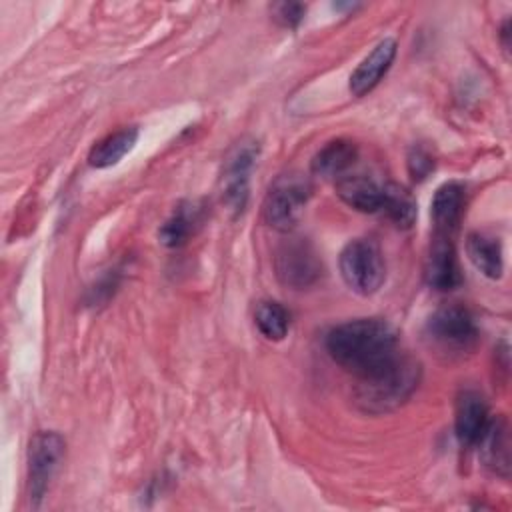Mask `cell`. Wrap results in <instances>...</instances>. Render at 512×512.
I'll list each match as a JSON object with an SVG mask.
<instances>
[{"mask_svg":"<svg viewBox=\"0 0 512 512\" xmlns=\"http://www.w3.org/2000/svg\"><path fill=\"white\" fill-rule=\"evenodd\" d=\"M274 268L278 280L294 290L312 286L322 274V264L314 248L302 238H288L278 246Z\"/></svg>","mask_w":512,"mask_h":512,"instance_id":"52a82bcc","label":"cell"},{"mask_svg":"<svg viewBox=\"0 0 512 512\" xmlns=\"http://www.w3.org/2000/svg\"><path fill=\"white\" fill-rule=\"evenodd\" d=\"M490 422L488 404L476 390H462L456 400L454 430L462 446H476Z\"/></svg>","mask_w":512,"mask_h":512,"instance_id":"30bf717a","label":"cell"},{"mask_svg":"<svg viewBox=\"0 0 512 512\" xmlns=\"http://www.w3.org/2000/svg\"><path fill=\"white\" fill-rule=\"evenodd\" d=\"M256 156H258V144L254 140H242L230 150L228 158L224 160L222 178H220L222 200L234 212H242L246 206L248 180H250V172Z\"/></svg>","mask_w":512,"mask_h":512,"instance_id":"ba28073f","label":"cell"},{"mask_svg":"<svg viewBox=\"0 0 512 512\" xmlns=\"http://www.w3.org/2000/svg\"><path fill=\"white\" fill-rule=\"evenodd\" d=\"M340 274L350 290L368 296L384 282V258L374 240L358 238L340 252Z\"/></svg>","mask_w":512,"mask_h":512,"instance_id":"277c9868","label":"cell"},{"mask_svg":"<svg viewBox=\"0 0 512 512\" xmlns=\"http://www.w3.org/2000/svg\"><path fill=\"white\" fill-rule=\"evenodd\" d=\"M434 168V160L432 156L422 150V148H412V152L408 154V170L412 174L414 180H424Z\"/></svg>","mask_w":512,"mask_h":512,"instance_id":"44dd1931","label":"cell"},{"mask_svg":"<svg viewBox=\"0 0 512 512\" xmlns=\"http://www.w3.org/2000/svg\"><path fill=\"white\" fill-rule=\"evenodd\" d=\"M274 12H276V18H278L280 24H284L288 28H294L304 18L306 8L302 4H298V2H282V4H278L274 8Z\"/></svg>","mask_w":512,"mask_h":512,"instance_id":"7402d4cb","label":"cell"},{"mask_svg":"<svg viewBox=\"0 0 512 512\" xmlns=\"http://www.w3.org/2000/svg\"><path fill=\"white\" fill-rule=\"evenodd\" d=\"M420 366L406 354H400L384 370L360 378L354 390L356 404L368 414H384L404 404L416 390Z\"/></svg>","mask_w":512,"mask_h":512,"instance_id":"7a4b0ae2","label":"cell"},{"mask_svg":"<svg viewBox=\"0 0 512 512\" xmlns=\"http://www.w3.org/2000/svg\"><path fill=\"white\" fill-rule=\"evenodd\" d=\"M260 334L268 340H282L290 326V316L286 308L274 300H264L258 304L254 314Z\"/></svg>","mask_w":512,"mask_h":512,"instance_id":"ffe728a7","label":"cell"},{"mask_svg":"<svg viewBox=\"0 0 512 512\" xmlns=\"http://www.w3.org/2000/svg\"><path fill=\"white\" fill-rule=\"evenodd\" d=\"M338 196L354 210L378 214L382 212L386 184H378L366 176H344L336 182Z\"/></svg>","mask_w":512,"mask_h":512,"instance_id":"4fadbf2b","label":"cell"},{"mask_svg":"<svg viewBox=\"0 0 512 512\" xmlns=\"http://www.w3.org/2000/svg\"><path fill=\"white\" fill-rule=\"evenodd\" d=\"M424 278L430 288L440 292L454 290L460 284L462 276L450 236H434L424 260Z\"/></svg>","mask_w":512,"mask_h":512,"instance_id":"9c48e42d","label":"cell"},{"mask_svg":"<svg viewBox=\"0 0 512 512\" xmlns=\"http://www.w3.org/2000/svg\"><path fill=\"white\" fill-rule=\"evenodd\" d=\"M136 138H138V130L134 126H126L108 134L106 138H102L92 146L88 154V164L94 168H108L118 164L132 150V146L136 144Z\"/></svg>","mask_w":512,"mask_h":512,"instance_id":"2e32d148","label":"cell"},{"mask_svg":"<svg viewBox=\"0 0 512 512\" xmlns=\"http://www.w3.org/2000/svg\"><path fill=\"white\" fill-rule=\"evenodd\" d=\"M464 198H466V192L460 182H446L436 190L430 206L436 234L452 236L464 212Z\"/></svg>","mask_w":512,"mask_h":512,"instance_id":"7c38bea8","label":"cell"},{"mask_svg":"<svg viewBox=\"0 0 512 512\" xmlns=\"http://www.w3.org/2000/svg\"><path fill=\"white\" fill-rule=\"evenodd\" d=\"M396 56V42L392 38L380 40L372 52L356 66V70L350 76V92L354 96H364L376 84L382 80V76L388 72Z\"/></svg>","mask_w":512,"mask_h":512,"instance_id":"8fae6325","label":"cell"},{"mask_svg":"<svg viewBox=\"0 0 512 512\" xmlns=\"http://www.w3.org/2000/svg\"><path fill=\"white\" fill-rule=\"evenodd\" d=\"M358 158V148L354 142L350 140H332L328 144H324L314 160H312V172L328 178V180H342L344 176H348V170L354 166Z\"/></svg>","mask_w":512,"mask_h":512,"instance_id":"5bb4252c","label":"cell"},{"mask_svg":"<svg viewBox=\"0 0 512 512\" xmlns=\"http://www.w3.org/2000/svg\"><path fill=\"white\" fill-rule=\"evenodd\" d=\"M194 224H196V208L184 206V204L178 206L174 210V214L162 224V228L158 232L160 242L170 248L182 246L194 232Z\"/></svg>","mask_w":512,"mask_h":512,"instance_id":"d6986e66","label":"cell"},{"mask_svg":"<svg viewBox=\"0 0 512 512\" xmlns=\"http://www.w3.org/2000/svg\"><path fill=\"white\" fill-rule=\"evenodd\" d=\"M466 252L472 264L488 278H500L504 262H502V246L496 238L486 234H470L466 240Z\"/></svg>","mask_w":512,"mask_h":512,"instance_id":"e0dca14e","label":"cell"},{"mask_svg":"<svg viewBox=\"0 0 512 512\" xmlns=\"http://www.w3.org/2000/svg\"><path fill=\"white\" fill-rule=\"evenodd\" d=\"M64 454V440L56 432H36L28 446V496L38 506L58 470Z\"/></svg>","mask_w":512,"mask_h":512,"instance_id":"8992f818","label":"cell"},{"mask_svg":"<svg viewBox=\"0 0 512 512\" xmlns=\"http://www.w3.org/2000/svg\"><path fill=\"white\" fill-rule=\"evenodd\" d=\"M326 350L358 380L384 370L402 354L394 328L378 318H360L332 328Z\"/></svg>","mask_w":512,"mask_h":512,"instance_id":"6da1fadb","label":"cell"},{"mask_svg":"<svg viewBox=\"0 0 512 512\" xmlns=\"http://www.w3.org/2000/svg\"><path fill=\"white\" fill-rule=\"evenodd\" d=\"M416 202L414 198L398 184H386L384 192V204L382 212L388 220H392L396 226L410 228L416 220Z\"/></svg>","mask_w":512,"mask_h":512,"instance_id":"ac0fdd59","label":"cell"},{"mask_svg":"<svg viewBox=\"0 0 512 512\" xmlns=\"http://www.w3.org/2000/svg\"><path fill=\"white\" fill-rule=\"evenodd\" d=\"M312 196V184L302 174H284L280 176L268 190L264 204H262V216L264 222L278 230V232H290Z\"/></svg>","mask_w":512,"mask_h":512,"instance_id":"3957f363","label":"cell"},{"mask_svg":"<svg viewBox=\"0 0 512 512\" xmlns=\"http://www.w3.org/2000/svg\"><path fill=\"white\" fill-rule=\"evenodd\" d=\"M484 464L502 478L510 476V438L504 418H494L488 422L480 442Z\"/></svg>","mask_w":512,"mask_h":512,"instance_id":"9a60e30c","label":"cell"},{"mask_svg":"<svg viewBox=\"0 0 512 512\" xmlns=\"http://www.w3.org/2000/svg\"><path fill=\"white\" fill-rule=\"evenodd\" d=\"M426 336L442 352H468L478 340L472 314L462 306H442L426 322Z\"/></svg>","mask_w":512,"mask_h":512,"instance_id":"5b68a950","label":"cell"}]
</instances>
